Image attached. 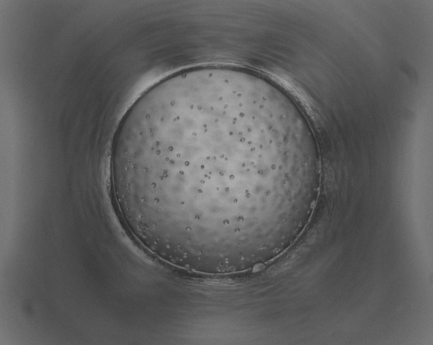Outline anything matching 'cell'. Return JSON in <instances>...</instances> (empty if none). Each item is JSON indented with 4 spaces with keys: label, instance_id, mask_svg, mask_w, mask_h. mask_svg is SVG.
Returning a JSON list of instances; mask_svg holds the SVG:
<instances>
[{
    "label": "cell",
    "instance_id": "obj_1",
    "mask_svg": "<svg viewBox=\"0 0 433 345\" xmlns=\"http://www.w3.org/2000/svg\"><path fill=\"white\" fill-rule=\"evenodd\" d=\"M244 103L207 96L167 103L114 137L112 187L127 214L162 238L225 242L258 223L250 170L278 147Z\"/></svg>",
    "mask_w": 433,
    "mask_h": 345
}]
</instances>
